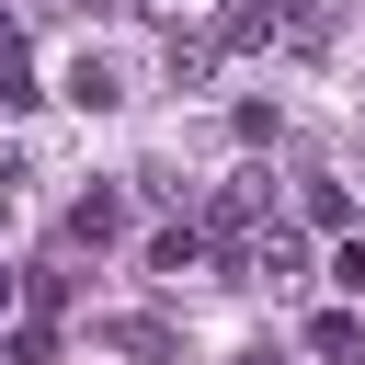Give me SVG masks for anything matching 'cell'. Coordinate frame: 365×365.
I'll return each instance as SVG.
<instances>
[{"mask_svg":"<svg viewBox=\"0 0 365 365\" xmlns=\"http://www.w3.org/2000/svg\"><path fill=\"white\" fill-rule=\"evenodd\" d=\"M68 103H80V114H114V103H125V80H114V57H103V46H80V57H68Z\"/></svg>","mask_w":365,"mask_h":365,"instance_id":"obj_1","label":"cell"},{"mask_svg":"<svg viewBox=\"0 0 365 365\" xmlns=\"http://www.w3.org/2000/svg\"><path fill=\"white\" fill-rule=\"evenodd\" d=\"M68 228H80V240H114V228H125V205H114V194H80V217H68Z\"/></svg>","mask_w":365,"mask_h":365,"instance_id":"obj_2","label":"cell"}]
</instances>
